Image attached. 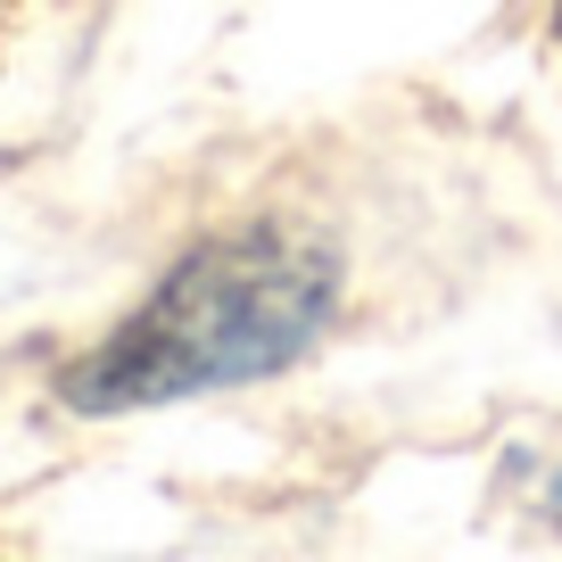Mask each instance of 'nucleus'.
<instances>
[{
    "label": "nucleus",
    "mask_w": 562,
    "mask_h": 562,
    "mask_svg": "<svg viewBox=\"0 0 562 562\" xmlns=\"http://www.w3.org/2000/svg\"><path fill=\"white\" fill-rule=\"evenodd\" d=\"M331 299L339 265L306 232L257 224L232 240H207L149 290V306L108 348H91L67 372V405L75 414H133V405L265 381L315 348V331L331 323Z\"/></svg>",
    "instance_id": "obj_1"
},
{
    "label": "nucleus",
    "mask_w": 562,
    "mask_h": 562,
    "mask_svg": "<svg viewBox=\"0 0 562 562\" xmlns=\"http://www.w3.org/2000/svg\"><path fill=\"white\" fill-rule=\"evenodd\" d=\"M554 513H562V480H554Z\"/></svg>",
    "instance_id": "obj_2"
}]
</instances>
